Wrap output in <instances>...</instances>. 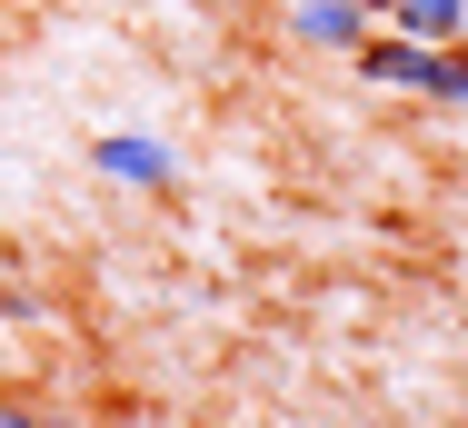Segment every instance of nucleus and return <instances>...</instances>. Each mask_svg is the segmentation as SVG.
Wrapping results in <instances>:
<instances>
[{
	"label": "nucleus",
	"mask_w": 468,
	"mask_h": 428,
	"mask_svg": "<svg viewBox=\"0 0 468 428\" xmlns=\"http://www.w3.org/2000/svg\"><path fill=\"white\" fill-rule=\"evenodd\" d=\"M459 40H468V30H459Z\"/></svg>",
	"instance_id": "9d476101"
},
{
	"label": "nucleus",
	"mask_w": 468,
	"mask_h": 428,
	"mask_svg": "<svg viewBox=\"0 0 468 428\" xmlns=\"http://www.w3.org/2000/svg\"><path fill=\"white\" fill-rule=\"evenodd\" d=\"M40 428H90V419H40Z\"/></svg>",
	"instance_id": "0eeeda50"
},
{
	"label": "nucleus",
	"mask_w": 468,
	"mask_h": 428,
	"mask_svg": "<svg viewBox=\"0 0 468 428\" xmlns=\"http://www.w3.org/2000/svg\"><path fill=\"white\" fill-rule=\"evenodd\" d=\"M90 170L110 179V189H140V199H160V189H180V150L160 140V130H100L90 140Z\"/></svg>",
	"instance_id": "f257e3e1"
},
{
	"label": "nucleus",
	"mask_w": 468,
	"mask_h": 428,
	"mask_svg": "<svg viewBox=\"0 0 468 428\" xmlns=\"http://www.w3.org/2000/svg\"><path fill=\"white\" fill-rule=\"evenodd\" d=\"M429 100L468 120V40H449V50H439V70H429Z\"/></svg>",
	"instance_id": "39448f33"
},
{
	"label": "nucleus",
	"mask_w": 468,
	"mask_h": 428,
	"mask_svg": "<svg viewBox=\"0 0 468 428\" xmlns=\"http://www.w3.org/2000/svg\"><path fill=\"white\" fill-rule=\"evenodd\" d=\"M280 30L299 40V50H359L378 20H369V0H289Z\"/></svg>",
	"instance_id": "7ed1b4c3"
},
{
	"label": "nucleus",
	"mask_w": 468,
	"mask_h": 428,
	"mask_svg": "<svg viewBox=\"0 0 468 428\" xmlns=\"http://www.w3.org/2000/svg\"><path fill=\"white\" fill-rule=\"evenodd\" d=\"M349 60H359L369 90H409V100H429V70H439V50H429V40H399V30H369Z\"/></svg>",
	"instance_id": "f03ea898"
},
{
	"label": "nucleus",
	"mask_w": 468,
	"mask_h": 428,
	"mask_svg": "<svg viewBox=\"0 0 468 428\" xmlns=\"http://www.w3.org/2000/svg\"><path fill=\"white\" fill-rule=\"evenodd\" d=\"M0 428H40V409L30 399H0Z\"/></svg>",
	"instance_id": "423d86ee"
},
{
	"label": "nucleus",
	"mask_w": 468,
	"mask_h": 428,
	"mask_svg": "<svg viewBox=\"0 0 468 428\" xmlns=\"http://www.w3.org/2000/svg\"><path fill=\"white\" fill-rule=\"evenodd\" d=\"M369 20H388V0H369Z\"/></svg>",
	"instance_id": "6e6552de"
},
{
	"label": "nucleus",
	"mask_w": 468,
	"mask_h": 428,
	"mask_svg": "<svg viewBox=\"0 0 468 428\" xmlns=\"http://www.w3.org/2000/svg\"><path fill=\"white\" fill-rule=\"evenodd\" d=\"M378 30H399V40H429V50H449L468 30V0H388V20Z\"/></svg>",
	"instance_id": "20e7f679"
},
{
	"label": "nucleus",
	"mask_w": 468,
	"mask_h": 428,
	"mask_svg": "<svg viewBox=\"0 0 468 428\" xmlns=\"http://www.w3.org/2000/svg\"><path fill=\"white\" fill-rule=\"evenodd\" d=\"M180 10H199V0H180Z\"/></svg>",
	"instance_id": "1a4fd4ad"
}]
</instances>
